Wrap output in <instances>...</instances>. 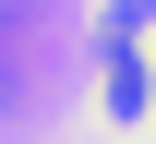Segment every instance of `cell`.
<instances>
[{
  "instance_id": "7a4b0ae2",
  "label": "cell",
  "mask_w": 156,
  "mask_h": 144,
  "mask_svg": "<svg viewBox=\"0 0 156 144\" xmlns=\"http://www.w3.org/2000/svg\"><path fill=\"white\" fill-rule=\"evenodd\" d=\"M96 96H108V120H144V48H108V84Z\"/></svg>"
},
{
  "instance_id": "6da1fadb",
  "label": "cell",
  "mask_w": 156,
  "mask_h": 144,
  "mask_svg": "<svg viewBox=\"0 0 156 144\" xmlns=\"http://www.w3.org/2000/svg\"><path fill=\"white\" fill-rule=\"evenodd\" d=\"M60 0H0V120H36L60 84Z\"/></svg>"
}]
</instances>
